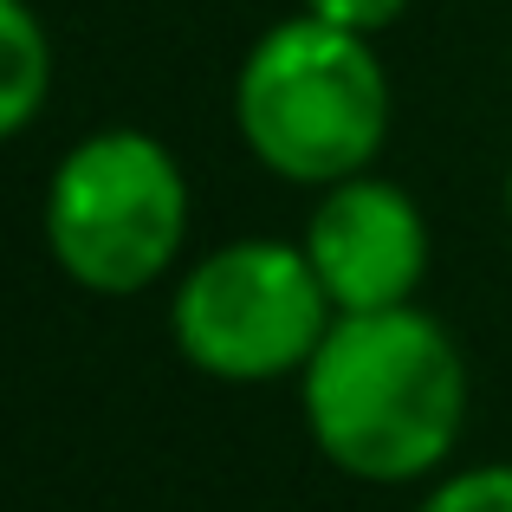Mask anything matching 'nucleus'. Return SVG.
I'll list each match as a JSON object with an SVG mask.
<instances>
[{
	"label": "nucleus",
	"instance_id": "1",
	"mask_svg": "<svg viewBox=\"0 0 512 512\" xmlns=\"http://www.w3.org/2000/svg\"><path fill=\"white\" fill-rule=\"evenodd\" d=\"M299 389L318 454L370 487L441 474L467 428V357L422 305L338 312Z\"/></svg>",
	"mask_w": 512,
	"mask_h": 512
},
{
	"label": "nucleus",
	"instance_id": "2",
	"mask_svg": "<svg viewBox=\"0 0 512 512\" xmlns=\"http://www.w3.org/2000/svg\"><path fill=\"white\" fill-rule=\"evenodd\" d=\"M234 124L253 163L279 182L331 188L363 175L389 137V72L370 33L331 26L305 7L266 26L240 59Z\"/></svg>",
	"mask_w": 512,
	"mask_h": 512
},
{
	"label": "nucleus",
	"instance_id": "3",
	"mask_svg": "<svg viewBox=\"0 0 512 512\" xmlns=\"http://www.w3.org/2000/svg\"><path fill=\"white\" fill-rule=\"evenodd\" d=\"M188 175L150 130H91L46 182V247L59 273L104 299L150 292L182 260Z\"/></svg>",
	"mask_w": 512,
	"mask_h": 512
},
{
	"label": "nucleus",
	"instance_id": "4",
	"mask_svg": "<svg viewBox=\"0 0 512 512\" xmlns=\"http://www.w3.org/2000/svg\"><path fill=\"white\" fill-rule=\"evenodd\" d=\"M331 299L305 247L286 240H227L182 273L169 299L175 350L214 383H273L299 376L331 331Z\"/></svg>",
	"mask_w": 512,
	"mask_h": 512
},
{
	"label": "nucleus",
	"instance_id": "5",
	"mask_svg": "<svg viewBox=\"0 0 512 512\" xmlns=\"http://www.w3.org/2000/svg\"><path fill=\"white\" fill-rule=\"evenodd\" d=\"M305 260L325 286L331 312H389L415 305L428 279V221L402 182L383 175H344L318 195L305 221Z\"/></svg>",
	"mask_w": 512,
	"mask_h": 512
},
{
	"label": "nucleus",
	"instance_id": "6",
	"mask_svg": "<svg viewBox=\"0 0 512 512\" xmlns=\"http://www.w3.org/2000/svg\"><path fill=\"white\" fill-rule=\"evenodd\" d=\"M52 98V39L26 0H0V143L20 137Z\"/></svg>",
	"mask_w": 512,
	"mask_h": 512
},
{
	"label": "nucleus",
	"instance_id": "7",
	"mask_svg": "<svg viewBox=\"0 0 512 512\" xmlns=\"http://www.w3.org/2000/svg\"><path fill=\"white\" fill-rule=\"evenodd\" d=\"M415 512H512V467L506 461L461 467V474L435 480Z\"/></svg>",
	"mask_w": 512,
	"mask_h": 512
},
{
	"label": "nucleus",
	"instance_id": "8",
	"mask_svg": "<svg viewBox=\"0 0 512 512\" xmlns=\"http://www.w3.org/2000/svg\"><path fill=\"white\" fill-rule=\"evenodd\" d=\"M305 13H318L331 26H350V33H383L389 20L409 13V0H305Z\"/></svg>",
	"mask_w": 512,
	"mask_h": 512
},
{
	"label": "nucleus",
	"instance_id": "9",
	"mask_svg": "<svg viewBox=\"0 0 512 512\" xmlns=\"http://www.w3.org/2000/svg\"><path fill=\"white\" fill-rule=\"evenodd\" d=\"M506 214H512V175H506Z\"/></svg>",
	"mask_w": 512,
	"mask_h": 512
}]
</instances>
